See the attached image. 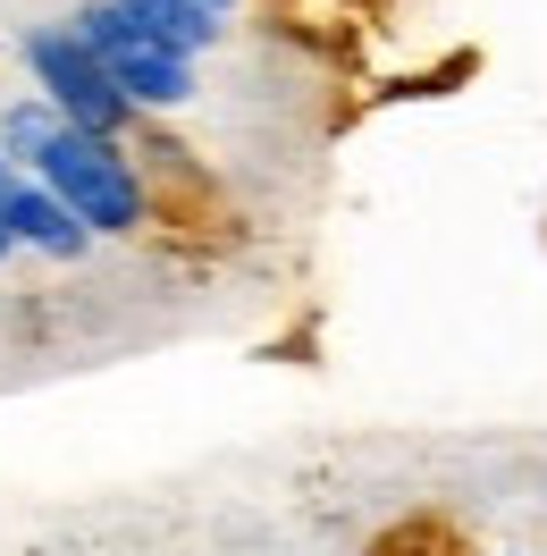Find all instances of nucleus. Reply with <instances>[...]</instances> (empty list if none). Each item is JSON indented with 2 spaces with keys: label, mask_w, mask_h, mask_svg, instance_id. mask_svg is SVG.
Here are the masks:
<instances>
[{
  "label": "nucleus",
  "mask_w": 547,
  "mask_h": 556,
  "mask_svg": "<svg viewBox=\"0 0 547 556\" xmlns=\"http://www.w3.org/2000/svg\"><path fill=\"white\" fill-rule=\"evenodd\" d=\"M9 253H17V237H9V228H0V262H9Z\"/></svg>",
  "instance_id": "6"
},
{
  "label": "nucleus",
  "mask_w": 547,
  "mask_h": 556,
  "mask_svg": "<svg viewBox=\"0 0 547 556\" xmlns=\"http://www.w3.org/2000/svg\"><path fill=\"white\" fill-rule=\"evenodd\" d=\"M203 9H237V0H203Z\"/></svg>",
  "instance_id": "7"
},
{
  "label": "nucleus",
  "mask_w": 547,
  "mask_h": 556,
  "mask_svg": "<svg viewBox=\"0 0 547 556\" xmlns=\"http://www.w3.org/2000/svg\"><path fill=\"white\" fill-rule=\"evenodd\" d=\"M68 26L85 35V51L110 68V85H118L136 110H177V102H194V60H186V51H169V42H152L143 26H127V9H118V0H85Z\"/></svg>",
  "instance_id": "2"
},
{
  "label": "nucleus",
  "mask_w": 547,
  "mask_h": 556,
  "mask_svg": "<svg viewBox=\"0 0 547 556\" xmlns=\"http://www.w3.org/2000/svg\"><path fill=\"white\" fill-rule=\"evenodd\" d=\"M0 152H9L26 177H42L93 237H136V228H143V177H136V161H127L110 136L68 127L42 93L0 118Z\"/></svg>",
  "instance_id": "1"
},
{
  "label": "nucleus",
  "mask_w": 547,
  "mask_h": 556,
  "mask_svg": "<svg viewBox=\"0 0 547 556\" xmlns=\"http://www.w3.org/2000/svg\"><path fill=\"white\" fill-rule=\"evenodd\" d=\"M127 9V26H143L152 42H169V51H211L219 42V9H203V0H118Z\"/></svg>",
  "instance_id": "5"
},
{
  "label": "nucleus",
  "mask_w": 547,
  "mask_h": 556,
  "mask_svg": "<svg viewBox=\"0 0 547 556\" xmlns=\"http://www.w3.org/2000/svg\"><path fill=\"white\" fill-rule=\"evenodd\" d=\"M26 68H35V85H42V102L60 110L68 127H85V136H127V118H136V102L110 85V68L85 51V35L76 26H35L26 35Z\"/></svg>",
  "instance_id": "3"
},
{
  "label": "nucleus",
  "mask_w": 547,
  "mask_h": 556,
  "mask_svg": "<svg viewBox=\"0 0 547 556\" xmlns=\"http://www.w3.org/2000/svg\"><path fill=\"white\" fill-rule=\"evenodd\" d=\"M0 228L26 244V253H51V262H85V244H93V228H85L42 177L17 169L9 152H0Z\"/></svg>",
  "instance_id": "4"
}]
</instances>
